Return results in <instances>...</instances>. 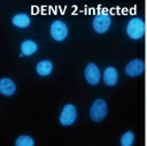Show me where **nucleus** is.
Wrapping results in <instances>:
<instances>
[{"instance_id":"1","label":"nucleus","mask_w":147,"mask_h":146,"mask_svg":"<svg viewBox=\"0 0 147 146\" xmlns=\"http://www.w3.org/2000/svg\"><path fill=\"white\" fill-rule=\"evenodd\" d=\"M111 26V16L109 14V11L105 8L99 9L92 21V29L99 33V34H103L106 33Z\"/></svg>"},{"instance_id":"2","label":"nucleus","mask_w":147,"mask_h":146,"mask_svg":"<svg viewBox=\"0 0 147 146\" xmlns=\"http://www.w3.org/2000/svg\"><path fill=\"white\" fill-rule=\"evenodd\" d=\"M145 30H146L145 22L139 16H134V17L130 18L126 24V28H125V32H126L127 37L132 40L141 39L145 36Z\"/></svg>"},{"instance_id":"3","label":"nucleus","mask_w":147,"mask_h":146,"mask_svg":"<svg viewBox=\"0 0 147 146\" xmlns=\"http://www.w3.org/2000/svg\"><path fill=\"white\" fill-rule=\"evenodd\" d=\"M108 113V105L106 100L99 98L93 101L90 107V117L93 122H101L105 120Z\"/></svg>"},{"instance_id":"4","label":"nucleus","mask_w":147,"mask_h":146,"mask_svg":"<svg viewBox=\"0 0 147 146\" xmlns=\"http://www.w3.org/2000/svg\"><path fill=\"white\" fill-rule=\"evenodd\" d=\"M49 34L55 41H63L69 34V29L65 22L62 20H55L49 25Z\"/></svg>"},{"instance_id":"5","label":"nucleus","mask_w":147,"mask_h":146,"mask_svg":"<svg viewBox=\"0 0 147 146\" xmlns=\"http://www.w3.org/2000/svg\"><path fill=\"white\" fill-rule=\"evenodd\" d=\"M77 120V108L72 103H65L59 115V122L63 126L72 125Z\"/></svg>"},{"instance_id":"6","label":"nucleus","mask_w":147,"mask_h":146,"mask_svg":"<svg viewBox=\"0 0 147 146\" xmlns=\"http://www.w3.org/2000/svg\"><path fill=\"white\" fill-rule=\"evenodd\" d=\"M84 77H85V80L90 85H96L100 83L102 75H101L100 68L94 62H90L86 64L84 69Z\"/></svg>"},{"instance_id":"7","label":"nucleus","mask_w":147,"mask_h":146,"mask_svg":"<svg viewBox=\"0 0 147 146\" xmlns=\"http://www.w3.org/2000/svg\"><path fill=\"white\" fill-rule=\"evenodd\" d=\"M144 70H145V62L141 59L130 60L124 68V72L129 77H138V76L142 75Z\"/></svg>"},{"instance_id":"8","label":"nucleus","mask_w":147,"mask_h":146,"mask_svg":"<svg viewBox=\"0 0 147 146\" xmlns=\"http://www.w3.org/2000/svg\"><path fill=\"white\" fill-rule=\"evenodd\" d=\"M102 80L107 86H115L118 82V71L115 67L109 66L102 71Z\"/></svg>"},{"instance_id":"9","label":"nucleus","mask_w":147,"mask_h":146,"mask_svg":"<svg viewBox=\"0 0 147 146\" xmlns=\"http://www.w3.org/2000/svg\"><path fill=\"white\" fill-rule=\"evenodd\" d=\"M16 92V84L11 78L2 77L0 79V93L5 97H11Z\"/></svg>"},{"instance_id":"10","label":"nucleus","mask_w":147,"mask_h":146,"mask_svg":"<svg viewBox=\"0 0 147 146\" xmlns=\"http://www.w3.org/2000/svg\"><path fill=\"white\" fill-rule=\"evenodd\" d=\"M11 24L18 29H26L31 24V18L25 13H17L11 17Z\"/></svg>"},{"instance_id":"11","label":"nucleus","mask_w":147,"mask_h":146,"mask_svg":"<svg viewBox=\"0 0 147 146\" xmlns=\"http://www.w3.org/2000/svg\"><path fill=\"white\" fill-rule=\"evenodd\" d=\"M20 49L21 56H31L38 51V44L32 39H25L21 43Z\"/></svg>"},{"instance_id":"12","label":"nucleus","mask_w":147,"mask_h":146,"mask_svg":"<svg viewBox=\"0 0 147 146\" xmlns=\"http://www.w3.org/2000/svg\"><path fill=\"white\" fill-rule=\"evenodd\" d=\"M53 68H54V64L52 61L49 60H40L37 64H36V72L38 76H41V77H47L52 74L53 71Z\"/></svg>"},{"instance_id":"13","label":"nucleus","mask_w":147,"mask_h":146,"mask_svg":"<svg viewBox=\"0 0 147 146\" xmlns=\"http://www.w3.org/2000/svg\"><path fill=\"white\" fill-rule=\"evenodd\" d=\"M136 140V136L132 131H125L121 138H119V144L121 146H132L134 144Z\"/></svg>"},{"instance_id":"14","label":"nucleus","mask_w":147,"mask_h":146,"mask_svg":"<svg viewBox=\"0 0 147 146\" xmlns=\"http://www.w3.org/2000/svg\"><path fill=\"white\" fill-rule=\"evenodd\" d=\"M15 146H34V139L29 135H21L16 138Z\"/></svg>"}]
</instances>
